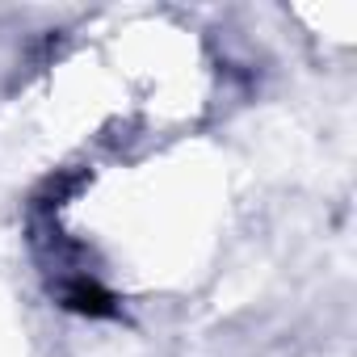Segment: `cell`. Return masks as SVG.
<instances>
[{
  "label": "cell",
  "mask_w": 357,
  "mask_h": 357,
  "mask_svg": "<svg viewBox=\"0 0 357 357\" xmlns=\"http://www.w3.org/2000/svg\"><path fill=\"white\" fill-rule=\"evenodd\" d=\"M68 303H72L76 311H89V315H105V311H109V298H105L97 286H89V282L72 286V290H68Z\"/></svg>",
  "instance_id": "1"
}]
</instances>
